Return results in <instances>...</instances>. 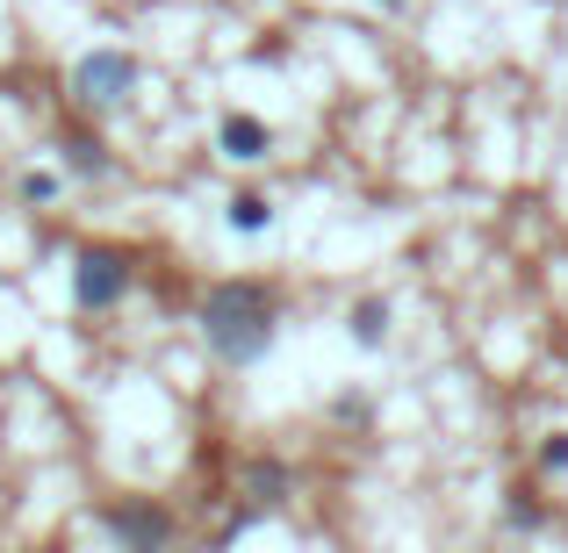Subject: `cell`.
I'll use <instances>...</instances> for the list:
<instances>
[{
	"label": "cell",
	"mask_w": 568,
	"mask_h": 553,
	"mask_svg": "<svg viewBox=\"0 0 568 553\" xmlns=\"http://www.w3.org/2000/svg\"><path fill=\"white\" fill-rule=\"evenodd\" d=\"M245 489H252V511H281L295 489L288 460H245Z\"/></svg>",
	"instance_id": "6"
},
{
	"label": "cell",
	"mask_w": 568,
	"mask_h": 553,
	"mask_svg": "<svg viewBox=\"0 0 568 553\" xmlns=\"http://www.w3.org/2000/svg\"><path fill=\"white\" fill-rule=\"evenodd\" d=\"M375 8H403V0H375Z\"/></svg>",
	"instance_id": "13"
},
{
	"label": "cell",
	"mask_w": 568,
	"mask_h": 553,
	"mask_svg": "<svg viewBox=\"0 0 568 553\" xmlns=\"http://www.w3.org/2000/svg\"><path fill=\"white\" fill-rule=\"evenodd\" d=\"M223 223H231V231H245V237H260L266 223H274V202H266V194H252V187H237L231 202H223Z\"/></svg>",
	"instance_id": "8"
},
{
	"label": "cell",
	"mask_w": 568,
	"mask_h": 553,
	"mask_svg": "<svg viewBox=\"0 0 568 553\" xmlns=\"http://www.w3.org/2000/svg\"><path fill=\"white\" fill-rule=\"evenodd\" d=\"M130 94H138V58L130 51H87L80 65H72V109L115 115Z\"/></svg>",
	"instance_id": "3"
},
{
	"label": "cell",
	"mask_w": 568,
	"mask_h": 553,
	"mask_svg": "<svg viewBox=\"0 0 568 553\" xmlns=\"http://www.w3.org/2000/svg\"><path fill=\"white\" fill-rule=\"evenodd\" d=\"M540 474H568V431H547L540 439Z\"/></svg>",
	"instance_id": "11"
},
{
	"label": "cell",
	"mask_w": 568,
	"mask_h": 553,
	"mask_svg": "<svg viewBox=\"0 0 568 553\" xmlns=\"http://www.w3.org/2000/svg\"><path fill=\"white\" fill-rule=\"evenodd\" d=\"M194 324H202V346L223 367H260L281 338V303L266 280H216L194 309Z\"/></svg>",
	"instance_id": "1"
},
{
	"label": "cell",
	"mask_w": 568,
	"mask_h": 553,
	"mask_svg": "<svg viewBox=\"0 0 568 553\" xmlns=\"http://www.w3.org/2000/svg\"><path fill=\"white\" fill-rule=\"evenodd\" d=\"M504 525H511V532H540V525H547V511L532 503V489H511V503H504Z\"/></svg>",
	"instance_id": "10"
},
{
	"label": "cell",
	"mask_w": 568,
	"mask_h": 553,
	"mask_svg": "<svg viewBox=\"0 0 568 553\" xmlns=\"http://www.w3.org/2000/svg\"><path fill=\"white\" fill-rule=\"evenodd\" d=\"M58 152H65V173H80V181H109V173H115L109 144H101L94 130H65V144H58Z\"/></svg>",
	"instance_id": "7"
},
{
	"label": "cell",
	"mask_w": 568,
	"mask_h": 553,
	"mask_svg": "<svg viewBox=\"0 0 568 553\" xmlns=\"http://www.w3.org/2000/svg\"><path fill=\"white\" fill-rule=\"evenodd\" d=\"M22 202H29V208L58 202V173H22Z\"/></svg>",
	"instance_id": "12"
},
{
	"label": "cell",
	"mask_w": 568,
	"mask_h": 553,
	"mask_svg": "<svg viewBox=\"0 0 568 553\" xmlns=\"http://www.w3.org/2000/svg\"><path fill=\"white\" fill-rule=\"evenodd\" d=\"M216 152L231 158V166H260V158L274 152V130H266L260 115H223L216 123Z\"/></svg>",
	"instance_id": "5"
},
{
	"label": "cell",
	"mask_w": 568,
	"mask_h": 553,
	"mask_svg": "<svg viewBox=\"0 0 568 553\" xmlns=\"http://www.w3.org/2000/svg\"><path fill=\"white\" fill-rule=\"evenodd\" d=\"M138 288V259L123 245H80L72 252V303L80 309H115Z\"/></svg>",
	"instance_id": "2"
},
{
	"label": "cell",
	"mask_w": 568,
	"mask_h": 553,
	"mask_svg": "<svg viewBox=\"0 0 568 553\" xmlns=\"http://www.w3.org/2000/svg\"><path fill=\"white\" fill-rule=\"evenodd\" d=\"M346 331L361 338V346H382V338H388V303H382V295H361L353 317H346Z\"/></svg>",
	"instance_id": "9"
},
{
	"label": "cell",
	"mask_w": 568,
	"mask_h": 553,
	"mask_svg": "<svg viewBox=\"0 0 568 553\" xmlns=\"http://www.w3.org/2000/svg\"><path fill=\"white\" fill-rule=\"evenodd\" d=\"M101 525H109V540L130 546V553H159L173 540V511H166V503H115Z\"/></svg>",
	"instance_id": "4"
}]
</instances>
